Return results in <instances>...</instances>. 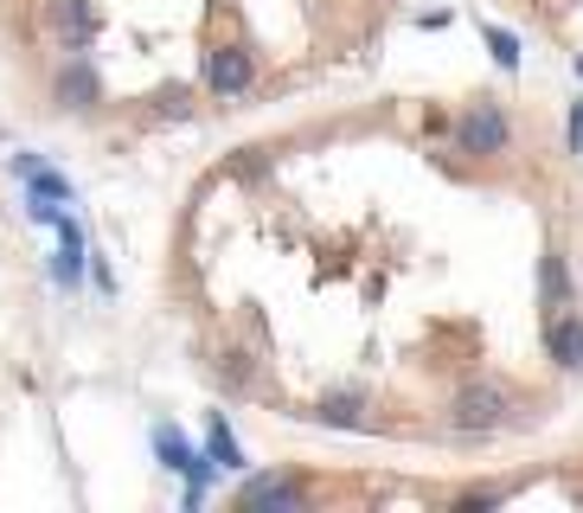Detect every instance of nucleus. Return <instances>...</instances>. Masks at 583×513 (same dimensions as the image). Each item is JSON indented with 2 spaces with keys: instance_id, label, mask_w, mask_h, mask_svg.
I'll use <instances>...</instances> for the list:
<instances>
[{
  "instance_id": "obj_3",
  "label": "nucleus",
  "mask_w": 583,
  "mask_h": 513,
  "mask_svg": "<svg viewBox=\"0 0 583 513\" xmlns=\"http://www.w3.org/2000/svg\"><path fill=\"white\" fill-rule=\"evenodd\" d=\"M154 456H161V469L186 476V501L199 507V501H206V488H212V469H219V462H212V456H199V449L174 430V424H154Z\"/></svg>"
},
{
  "instance_id": "obj_7",
  "label": "nucleus",
  "mask_w": 583,
  "mask_h": 513,
  "mask_svg": "<svg viewBox=\"0 0 583 513\" xmlns=\"http://www.w3.org/2000/svg\"><path fill=\"white\" fill-rule=\"evenodd\" d=\"M238 507H276V513H308V494L289 476H251L238 488Z\"/></svg>"
},
{
  "instance_id": "obj_13",
  "label": "nucleus",
  "mask_w": 583,
  "mask_h": 513,
  "mask_svg": "<svg viewBox=\"0 0 583 513\" xmlns=\"http://www.w3.org/2000/svg\"><path fill=\"white\" fill-rule=\"evenodd\" d=\"M481 39H487V58H494L501 72H519V39H513L507 26H481Z\"/></svg>"
},
{
  "instance_id": "obj_5",
  "label": "nucleus",
  "mask_w": 583,
  "mask_h": 513,
  "mask_svg": "<svg viewBox=\"0 0 583 513\" xmlns=\"http://www.w3.org/2000/svg\"><path fill=\"white\" fill-rule=\"evenodd\" d=\"M256 84V58L244 45H212V58H206V90L224 97V103H238V97H251Z\"/></svg>"
},
{
  "instance_id": "obj_6",
  "label": "nucleus",
  "mask_w": 583,
  "mask_h": 513,
  "mask_svg": "<svg viewBox=\"0 0 583 513\" xmlns=\"http://www.w3.org/2000/svg\"><path fill=\"white\" fill-rule=\"evenodd\" d=\"M58 256H52V283L65 295H77V283H84V270H90V238H84V225L72 219V212H58Z\"/></svg>"
},
{
  "instance_id": "obj_14",
  "label": "nucleus",
  "mask_w": 583,
  "mask_h": 513,
  "mask_svg": "<svg viewBox=\"0 0 583 513\" xmlns=\"http://www.w3.org/2000/svg\"><path fill=\"white\" fill-rule=\"evenodd\" d=\"M26 193H38V199H58V206H65V199H77V193H72V181H65V174H52V167H38V174H26Z\"/></svg>"
},
{
  "instance_id": "obj_15",
  "label": "nucleus",
  "mask_w": 583,
  "mask_h": 513,
  "mask_svg": "<svg viewBox=\"0 0 583 513\" xmlns=\"http://www.w3.org/2000/svg\"><path fill=\"white\" fill-rule=\"evenodd\" d=\"M507 494L501 488H469V494H455V513H481V507H501Z\"/></svg>"
},
{
  "instance_id": "obj_19",
  "label": "nucleus",
  "mask_w": 583,
  "mask_h": 513,
  "mask_svg": "<svg viewBox=\"0 0 583 513\" xmlns=\"http://www.w3.org/2000/svg\"><path fill=\"white\" fill-rule=\"evenodd\" d=\"M578 77H583V58H578Z\"/></svg>"
},
{
  "instance_id": "obj_12",
  "label": "nucleus",
  "mask_w": 583,
  "mask_h": 513,
  "mask_svg": "<svg viewBox=\"0 0 583 513\" xmlns=\"http://www.w3.org/2000/svg\"><path fill=\"white\" fill-rule=\"evenodd\" d=\"M206 456L219 462L224 476H231V469H244V449H238V437H231V424H224V411H219V417H212V437H206Z\"/></svg>"
},
{
  "instance_id": "obj_8",
  "label": "nucleus",
  "mask_w": 583,
  "mask_h": 513,
  "mask_svg": "<svg viewBox=\"0 0 583 513\" xmlns=\"http://www.w3.org/2000/svg\"><path fill=\"white\" fill-rule=\"evenodd\" d=\"M546 353H551V367L583 372V315H551L546 321Z\"/></svg>"
},
{
  "instance_id": "obj_16",
  "label": "nucleus",
  "mask_w": 583,
  "mask_h": 513,
  "mask_svg": "<svg viewBox=\"0 0 583 513\" xmlns=\"http://www.w3.org/2000/svg\"><path fill=\"white\" fill-rule=\"evenodd\" d=\"M564 148H571V154H583V97L571 103V129H564Z\"/></svg>"
},
{
  "instance_id": "obj_1",
  "label": "nucleus",
  "mask_w": 583,
  "mask_h": 513,
  "mask_svg": "<svg viewBox=\"0 0 583 513\" xmlns=\"http://www.w3.org/2000/svg\"><path fill=\"white\" fill-rule=\"evenodd\" d=\"M513 148V122L501 103H469V110L455 116V154H474V161H494V154H507Z\"/></svg>"
},
{
  "instance_id": "obj_10",
  "label": "nucleus",
  "mask_w": 583,
  "mask_h": 513,
  "mask_svg": "<svg viewBox=\"0 0 583 513\" xmlns=\"http://www.w3.org/2000/svg\"><path fill=\"white\" fill-rule=\"evenodd\" d=\"M539 302H546L551 315L571 302V270H564V256L558 251H546V263H539Z\"/></svg>"
},
{
  "instance_id": "obj_18",
  "label": "nucleus",
  "mask_w": 583,
  "mask_h": 513,
  "mask_svg": "<svg viewBox=\"0 0 583 513\" xmlns=\"http://www.w3.org/2000/svg\"><path fill=\"white\" fill-rule=\"evenodd\" d=\"M38 167H45V154H33V148H20V154H13V174H20V181L38 174Z\"/></svg>"
},
{
  "instance_id": "obj_4",
  "label": "nucleus",
  "mask_w": 583,
  "mask_h": 513,
  "mask_svg": "<svg viewBox=\"0 0 583 513\" xmlns=\"http://www.w3.org/2000/svg\"><path fill=\"white\" fill-rule=\"evenodd\" d=\"M52 103H58V110H72V116L103 110V77H97V65H90L84 52H72V58L52 72Z\"/></svg>"
},
{
  "instance_id": "obj_17",
  "label": "nucleus",
  "mask_w": 583,
  "mask_h": 513,
  "mask_svg": "<svg viewBox=\"0 0 583 513\" xmlns=\"http://www.w3.org/2000/svg\"><path fill=\"white\" fill-rule=\"evenodd\" d=\"M224 385H244V379H251V367H244V353H224Z\"/></svg>"
},
{
  "instance_id": "obj_2",
  "label": "nucleus",
  "mask_w": 583,
  "mask_h": 513,
  "mask_svg": "<svg viewBox=\"0 0 583 513\" xmlns=\"http://www.w3.org/2000/svg\"><path fill=\"white\" fill-rule=\"evenodd\" d=\"M513 417V392L507 385H494V379H474V385H462V392H455V404H449V424H455V430H501V424H507Z\"/></svg>"
},
{
  "instance_id": "obj_11",
  "label": "nucleus",
  "mask_w": 583,
  "mask_h": 513,
  "mask_svg": "<svg viewBox=\"0 0 583 513\" xmlns=\"http://www.w3.org/2000/svg\"><path fill=\"white\" fill-rule=\"evenodd\" d=\"M315 417H321V424H340V430H360L365 424V399L360 392H333V399H321Z\"/></svg>"
},
{
  "instance_id": "obj_9",
  "label": "nucleus",
  "mask_w": 583,
  "mask_h": 513,
  "mask_svg": "<svg viewBox=\"0 0 583 513\" xmlns=\"http://www.w3.org/2000/svg\"><path fill=\"white\" fill-rule=\"evenodd\" d=\"M52 26H58V39H65L72 52H84V45L97 39L103 20H97V7H90V0H52Z\"/></svg>"
}]
</instances>
